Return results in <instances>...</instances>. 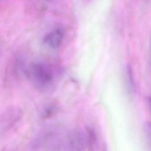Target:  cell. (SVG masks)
<instances>
[{
	"mask_svg": "<svg viewBox=\"0 0 151 151\" xmlns=\"http://www.w3.org/2000/svg\"><path fill=\"white\" fill-rule=\"evenodd\" d=\"M28 74L36 86L41 89L50 87L55 79L52 68L44 63H32L29 68Z\"/></svg>",
	"mask_w": 151,
	"mask_h": 151,
	"instance_id": "1",
	"label": "cell"
},
{
	"mask_svg": "<svg viewBox=\"0 0 151 151\" xmlns=\"http://www.w3.org/2000/svg\"><path fill=\"white\" fill-rule=\"evenodd\" d=\"M144 129L148 143L151 147V122H145L144 124Z\"/></svg>",
	"mask_w": 151,
	"mask_h": 151,
	"instance_id": "5",
	"label": "cell"
},
{
	"mask_svg": "<svg viewBox=\"0 0 151 151\" xmlns=\"http://www.w3.org/2000/svg\"><path fill=\"white\" fill-rule=\"evenodd\" d=\"M126 73L128 87L131 91H133L135 90V83L132 68L130 65H127L126 67Z\"/></svg>",
	"mask_w": 151,
	"mask_h": 151,
	"instance_id": "4",
	"label": "cell"
},
{
	"mask_svg": "<svg viewBox=\"0 0 151 151\" xmlns=\"http://www.w3.org/2000/svg\"><path fill=\"white\" fill-rule=\"evenodd\" d=\"M146 102L147 106H148V109H149L151 114V97H147L146 99Z\"/></svg>",
	"mask_w": 151,
	"mask_h": 151,
	"instance_id": "6",
	"label": "cell"
},
{
	"mask_svg": "<svg viewBox=\"0 0 151 151\" xmlns=\"http://www.w3.org/2000/svg\"><path fill=\"white\" fill-rule=\"evenodd\" d=\"M86 132V141L90 148H92L98 144V139L97 133L92 128H87Z\"/></svg>",
	"mask_w": 151,
	"mask_h": 151,
	"instance_id": "3",
	"label": "cell"
},
{
	"mask_svg": "<svg viewBox=\"0 0 151 151\" xmlns=\"http://www.w3.org/2000/svg\"><path fill=\"white\" fill-rule=\"evenodd\" d=\"M64 36L63 30L62 28H57L46 35L44 42L52 48H57L62 43Z\"/></svg>",
	"mask_w": 151,
	"mask_h": 151,
	"instance_id": "2",
	"label": "cell"
},
{
	"mask_svg": "<svg viewBox=\"0 0 151 151\" xmlns=\"http://www.w3.org/2000/svg\"><path fill=\"white\" fill-rule=\"evenodd\" d=\"M1 1H5V0H1Z\"/></svg>",
	"mask_w": 151,
	"mask_h": 151,
	"instance_id": "7",
	"label": "cell"
}]
</instances>
